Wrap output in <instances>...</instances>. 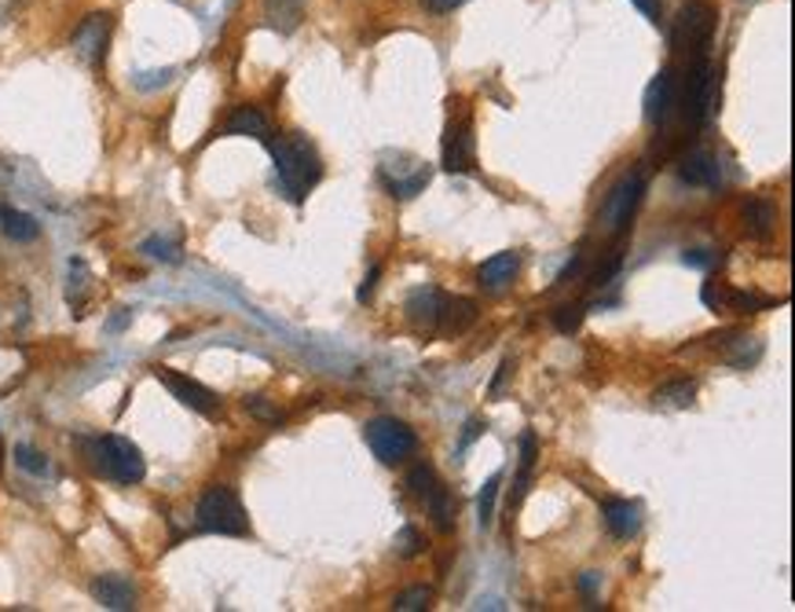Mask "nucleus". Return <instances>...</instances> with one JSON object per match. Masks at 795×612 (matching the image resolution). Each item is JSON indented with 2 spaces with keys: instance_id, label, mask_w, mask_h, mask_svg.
<instances>
[{
  "instance_id": "21",
  "label": "nucleus",
  "mask_w": 795,
  "mask_h": 612,
  "mask_svg": "<svg viewBox=\"0 0 795 612\" xmlns=\"http://www.w3.org/2000/svg\"><path fill=\"white\" fill-rule=\"evenodd\" d=\"M305 19V0H265V23L279 34H294Z\"/></svg>"
},
{
  "instance_id": "35",
  "label": "nucleus",
  "mask_w": 795,
  "mask_h": 612,
  "mask_svg": "<svg viewBox=\"0 0 795 612\" xmlns=\"http://www.w3.org/2000/svg\"><path fill=\"white\" fill-rule=\"evenodd\" d=\"M682 265H689V268H711L714 265V254H708V249H686V254H682Z\"/></svg>"
},
{
  "instance_id": "20",
  "label": "nucleus",
  "mask_w": 795,
  "mask_h": 612,
  "mask_svg": "<svg viewBox=\"0 0 795 612\" xmlns=\"http://www.w3.org/2000/svg\"><path fill=\"white\" fill-rule=\"evenodd\" d=\"M741 217H744V232H748L751 238H759V243H767V238L773 235V224H778V213H773V206L767 203V198H748L741 209Z\"/></svg>"
},
{
  "instance_id": "14",
  "label": "nucleus",
  "mask_w": 795,
  "mask_h": 612,
  "mask_svg": "<svg viewBox=\"0 0 795 612\" xmlns=\"http://www.w3.org/2000/svg\"><path fill=\"white\" fill-rule=\"evenodd\" d=\"M93 598L110 612H129L136 609V587L129 576H118V572H107V576L93 579Z\"/></svg>"
},
{
  "instance_id": "15",
  "label": "nucleus",
  "mask_w": 795,
  "mask_h": 612,
  "mask_svg": "<svg viewBox=\"0 0 795 612\" xmlns=\"http://www.w3.org/2000/svg\"><path fill=\"white\" fill-rule=\"evenodd\" d=\"M517 272H521V254L517 249H502V254L488 257L485 265L477 268V283L496 294V290H506L513 279H517Z\"/></svg>"
},
{
  "instance_id": "1",
  "label": "nucleus",
  "mask_w": 795,
  "mask_h": 612,
  "mask_svg": "<svg viewBox=\"0 0 795 612\" xmlns=\"http://www.w3.org/2000/svg\"><path fill=\"white\" fill-rule=\"evenodd\" d=\"M271 162H276V184L290 198V203H305V195L323 180V162H319V150L311 147V139L305 133H286V136H271L268 139Z\"/></svg>"
},
{
  "instance_id": "2",
  "label": "nucleus",
  "mask_w": 795,
  "mask_h": 612,
  "mask_svg": "<svg viewBox=\"0 0 795 612\" xmlns=\"http://www.w3.org/2000/svg\"><path fill=\"white\" fill-rule=\"evenodd\" d=\"M82 444H85L88 466H93L99 477L114 480V485H139V480H144L147 463L133 440H125L118 433H103V437L82 440Z\"/></svg>"
},
{
  "instance_id": "10",
  "label": "nucleus",
  "mask_w": 795,
  "mask_h": 612,
  "mask_svg": "<svg viewBox=\"0 0 795 612\" xmlns=\"http://www.w3.org/2000/svg\"><path fill=\"white\" fill-rule=\"evenodd\" d=\"M158 381H162V385L180 400V404L191 407V411H198V415H217V411H220V396L213 393V389H206L203 381H195L187 375H176V370H169V367H158Z\"/></svg>"
},
{
  "instance_id": "9",
  "label": "nucleus",
  "mask_w": 795,
  "mask_h": 612,
  "mask_svg": "<svg viewBox=\"0 0 795 612\" xmlns=\"http://www.w3.org/2000/svg\"><path fill=\"white\" fill-rule=\"evenodd\" d=\"M711 29H714V19L704 4H689L682 8L678 23H674V34H671V45L678 48V52H697L704 56V45L711 41Z\"/></svg>"
},
{
  "instance_id": "3",
  "label": "nucleus",
  "mask_w": 795,
  "mask_h": 612,
  "mask_svg": "<svg viewBox=\"0 0 795 612\" xmlns=\"http://www.w3.org/2000/svg\"><path fill=\"white\" fill-rule=\"evenodd\" d=\"M195 517H198V528L213 531V536H246L249 531V517H246L243 499H238V491L228 488V485L206 488L203 499H198V506H195Z\"/></svg>"
},
{
  "instance_id": "24",
  "label": "nucleus",
  "mask_w": 795,
  "mask_h": 612,
  "mask_svg": "<svg viewBox=\"0 0 795 612\" xmlns=\"http://www.w3.org/2000/svg\"><path fill=\"white\" fill-rule=\"evenodd\" d=\"M0 232L12 238V243H34V238L41 235V224H37L29 213H23V209L0 206Z\"/></svg>"
},
{
  "instance_id": "11",
  "label": "nucleus",
  "mask_w": 795,
  "mask_h": 612,
  "mask_svg": "<svg viewBox=\"0 0 795 612\" xmlns=\"http://www.w3.org/2000/svg\"><path fill=\"white\" fill-rule=\"evenodd\" d=\"M110 29H114V19H110L107 12L88 15L85 23L74 29V52L82 63H88V66L103 63L107 45H110Z\"/></svg>"
},
{
  "instance_id": "30",
  "label": "nucleus",
  "mask_w": 795,
  "mask_h": 612,
  "mask_svg": "<svg viewBox=\"0 0 795 612\" xmlns=\"http://www.w3.org/2000/svg\"><path fill=\"white\" fill-rule=\"evenodd\" d=\"M429 601H432L429 587H411V590H404V595H396L392 609H396V612H418V609H429Z\"/></svg>"
},
{
  "instance_id": "16",
  "label": "nucleus",
  "mask_w": 795,
  "mask_h": 612,
  "mask_svg": "<svg viewBox=\"0 0 795 612\" xmlns=\"http://www.w3.org/2000/svg\"><path fill=\"white\" fill-rule=\"evenodd\" d=\"M678 176L686 180V184L693 187H719V180H722V169H719V158L711 155V150H689L686 158H682V166H678Z\"/></svg>"
},
{
  "instance_id": "33",
  "label": "nucleus",
  "mask_w": 795,
  "mask_h": 612,
  "mask_svg": "<svg viewBox=\"0 0 795 612\" xmlns=\"http://www.w3.org/2000/svg\"><path fill=\"white\" fill-rule=\"evenodd\" d=\"M396 554L400 558H418L421 554V536L411 525L396 531Z\"/></svg>"
},
{
  "instance_id": "25",
  "label": "nucleus",
  "mask_w": 795,
  "mask_h": 612,
  "mask_svg": "<svg viewBox=\"0 0 795 612\" xmlns=\"http://www.w3.org/2000/svg\"><path fill=\"white\" fill-rule=\"evenodd\" d=\"M693 396H697V385H693L689 378H678V381L660 385L657 393H652V404L671 407V411H686V407H693Z\"/></svg>"
},
{
  "instance_id": "26",
  "label": "nucleus",
  "mask_w": 795,
  "mask_h": 612,
  "mask_svg": "<svg viewBox=\"0 0 795 612\" xmlns=\"http://www.w3.org/2000/svg\"><path fill=\"white\" fill-rule=\"evenodd\" d=\"M85 290H93V279H88L85 260H70V286H66V301L74 308V316H85Z\"/></svg>"
},
{
  "instance_id": "13",
  "label": "nucleus",
  "mask_w": 795,
  "mask_h": 612,
  "mask_svg": "<svg viewBox=\"0 0 795 612\" xmlns=\"http://www.w3.org/2000/svg\"><path fill=\"white\" fill-rule=\"evenodd\" d=\"M440 313H444V294H440L437 286H418L411 290L407 305H404V316L411 327L418 330H437L440 323Z\"/></svg>"
},
{
  "instance_id": "43",
  "label": "nucleus",
  "mask_w": 795,
  "mask_h": 612,
  "mask_svg": "<svg viewBox=\"0 0 795 612\" xmlns=\"http://www.w3.org/2000/svg\"><path fill=\"white\" fill-rule=\"evenodd\" d=\"M510 370H513V359H502V364H499V375H496V381H491V396H499V393H502V381L510 378Z\"/></svg>"
},
{
  "instance_id": "5",
  "label": "nucleus",
  "mask_w": 795,
  "mask_h": 612,
  "mask_svg": "<svg viewBox=\"0 0 795 612\" xmlns=\"http://www.w3.org/2000/svg\"><path fill=\"white\" fill-rule=\"evenodd\" d=\"M378 176H381V184H386V191L392 198H415L418 191L429 187L432 169L421 162V158L396 150V155H381Z\"/></svg>"
},
{
  "instance_id": "28",
  "label": "nucleus",
  "mask_w": 795,
  "mask_h": 612,
  "mask_svg": "<svg viewBox=\"0 0 795 612\" xmlns=\"http://www.w3.org/2000/svg\"><path fill=\"white\" fill-rule=\"evenodd\" d=\"M139 254H147L150 260H162V265H176L180 260V243L173 238H162V235H150L144 246H139Z\"/></svg>"
},
{
  "instance_id": "22",
  "label": "nucleus",
  "mask_w": 795,
  "mask_h": 612,
  "mask_svg": "<svg viewBox=\"0 0 795 612\" xmlns=\"http://www.w3.org/2000/svg\"><path fill=\"white\" fill-rule=\"evenodd\" d=\"M224 133L228 136H254V139H271V125H268V118L260 114L257 107H238L235 114L228 118V125H224Z\"/></svg>"
},
{
  "instance_id": "42",
  "label": "nucleus",
  "mask_w": 795,
  "mask_h": 612,
  "mask_svg": "<svg viewBox=\"0 0 795 612\" xmlns=\"http://www.w3.org/2000/svg\"><path fill=\"white\" fill-rule=\"evenodd\" d=\"M466 0H426V8L429 12H437V15H444V12H455V8H462Z\"/></svg>"
},
{
  "instance_id": "23",
  "label": "nucleus",
  "mask_w": 795,
  "mask_h": 612,
  "mask_svg": "<svg viewBox=\"0 0 795 612\" xmlns=\"http://www.w3.org/2000/svg\"><path fill=\"white\" fill-rule=\"evenodd\" d=\"M536 458H539V440H536V433H531V429H525V433H521V474H517V480H513L510 510L517 506L521 499H525V491L531 485V469H536Z\"/></svg>"
},
{
  "instance_id": "41",
  "label": "nucleus",
  "mask_w": 795,
  "mask_h": 612,
  "mask_svg": "<svg viewBox=\"0 0 795 612\" xmlns=\"http://www.w3.org/2000/svg\"><path fill=\"white\" fill-rule=\"evenodd\" d=\"M631 4L646 19H652V23H660V0H631Z\"/></svg>"
},
{
  "instance_id": "44",
  "label": "nucleus",
  "mask_w": 795,
  "mask_h": 612,
  "mask_svg": "<svg viewBox=\"0 0 795 612\" xmlns=\"http://www.w3.org/2000/svg\"><path fill=\"white\" fill-rule=\"evenodd\" d=\"M579 260H583L579 254H572V257H568V265H565V268H561V272H558V279H553V283H558V286H561V283H568V276H576V268H579Z\"/></svg>"
},
{
  "instance_id": "32",
  "label": "nucleus",
  "mask_w": 795,
  "mask_h": 612,
  "mask_svg": "<svg viewBox=\"0 0 795 612\" xmlns=\"http://www.w3.org/2000/svg\"><path fill=\"white\" fill-rule=\"evenodd\" d=\"M583 313H587L583 305H561L558 313H553V327H558L561 334H572V330H579Z\"/></svg>"
},
{
  "instance_id": "38",
  "label": "nucleus",
  "mask_w": 795,
  "mask_h": 612,
  "mask_svg": "<svg viewBox=\"0 0 795 612\" xmlns=\"http://www.w3.org/2000/svg\"><path fill=\"white\" fill-rule=\"evenodd\" d=\"M378 276H381V268L375 265V268H370V272H367V279H364V283H359V290H356V301H359V305H367V301H370V294H375V283H378Z\"/></svg>"
},
{
  "instance_id": "29",
  "label": "nucleus",
  "mask_w": 795,
  "mask_h": 612,
  "mask_svg": "<svg viewBox=\"0 0 795 612\" xmlns=\"http://www.w3.org/2000/svg\"><path fill=\"white\" fill-rule=\"evenodd\" d=\"M15 466L19 469H26V474H34V477H45L48 469V455H41L37 448H29V444H15Z\"/></svg>"
},
{
  "instance_id": "19",
  "label": "nucleus",
  "mask_w": 795,
  "mask_h": 612,
  "mask_svg": "<svg viewBox=\"0 0 795 612\" xmlns=\"http://www.w3.org/2000/svg\"><path fill=\"white\" fill-rule=\"evenodd\" d=\"M477 323V301L469 297H444V313H440V330L444 334H466Z\"/></svg>"
},
{
  "instance_id": "27",
  "label": "nucleus",
  "mask_w": 795,
  "mask_h": 612,
  "mask_svg": "<svg viewBox=\"0 0 795 612\" xmlns=\"http://www.w3.org/2000/svg\"><path fill=\"white\" fill-rule=\"evenodd\" d=\"M499 485H502V474H491V477H488V485L480 488V495H477V525H480V531L491 528V521H496Z\"/></svg>"
},
{
  "instance_id": "39",
  "label": "nucleus",
  "mask_w": 795,
  "mask_h": 612,
  "mask_svg": "<svg viewBox=\"0 0 795 612\" xmlns=\"http://www.w3.org/2000/svg\"><path fill=\"white\" fill-rule=\"evenodd\" d=\"M129 323H133V308H118V313L107 319V334H118V330H125Z\"/></svg>"
},
{
  "instance_id": "18",
  "label": "nucleus",
  "mask_w": 795,
  "mask_h": 612,
  "mask_svg": "<svg viewBox=\"0 0 795 612\" xmlns=\"http://www.w3.org/2000/svg\"><path fill=\"white\" fill-rule=\"evenodd\" d=\"M421 503H426L429 510V517H432V525H437L440 531H451L455 528V514H458V503L451 499V491L444 488V480H432V485L421 491Z\"/></svg>"
},
{
  "instance_id": "34",
  "label": "nucleus",
  "mask_w": 795,
  "mask_h": 612,
  "mask_svg": "<svg viewBox=\"0 0 795 612\" xmlns=\"http://www.w3.org/2000/svg\"><path fill=\"white\" fill-rule=\"evenodd\" d=\"M246 411L257 418H265V423H283V415H279L271 404H265V396H246Z\"/></svg>"
},
{
  "instance_id": "7",
  "label": "nucleus",
  "mask_w": 795,
  "mask_h": 612,
  "mask_svg": "<svg viewBox=\"0 0 795 612\" xmlns=\"http://www.w3.org/2000/svg\"><path fill=\"white\" fill-rule=\"evenodd\" d=\"M641 191H646V180H641V173H627V176H620L616 184H612V191L606 195V203H601V224H606L612 235L627 232L634 209H638V203H641Z\"/></svg>"
},
{
  "instance_id": "40",
  "label": "nucleus",
  "mask_w": 795,
  "mask_h": 612,
  "mask_svg": "<svg viewBox=\"0 0 795 612\" xmlns=\"http://www.w3.org/2000/svg\"><path fill=\"white\" fill-rule=\"evenodd\" d=\"M480 433H485V426H480L477 418H469V423H466V433H462V444H458V455H466L469 444H473V440H477Z\"/></svg>"
},
{
  "instance_id": "31",
  "label": "nucleus",
  "mask_w": 795,
  "mask_h": 612,
  "mask_svg": "<svg viewBox=\"0 0 795 612\" xmlns=\"http://www.w3.org/2000/svg\"><path fill=\"white\" fill-rule=\"evenodd\" d=\"M176 77V70H147V74H136L133 77V85L139 88V93H155V88H166L169 82Z\"/></svg>"
},
{
  "instance_id": "4",
  "label": "nucleus",
  "mask_w": 795,
  "mask_h": 612,
  "mask_svg": "<svg viewBox=\"0 0 795 612\" xmlns=\"http://www.w3.org/2000/svg\"><path fill=\"white\" fill-rule=\"evenodd\" d=\"M364 440H367V448L375 451V458L381 466H400L418 451V433L392 415L370 418L364 426Z\"/></svg>"
},
{
  "instance_id": "12",
  "label": "nucleus",
  "mask_w": 795,
  "mask_h": 612,
  "mask_svg": "<svg viewBox=\"0 0 795 612\" xmlns=\"http://www.w3.org/2000/svg\"><path fill=\"white\" fill-rule=\"evenodd\" d=\"M674 103H678V77H674V70L668 66V70H660L646 88V118L652 125H663L671 118Z\"/></svg>"
},
{
  "instance_id": "36",
  "label": "nucleus",
  "mask_w": 795,
  "mask_h": 612,
  "mask_svg": "<svg viewBox=\"0 0 795 612\" xmlns=\"http://www.w3.org/2000/svg\"><path fill=\"white\" fill-rule=\"evenodd\" d=\"M620 265H623V260H620V254H612V257H609V265H606V268H598V272H594V279H590V283H594V286H606L609 279L620 272Z\"/></svg>"
},
{
  "instance_id": "6",
  "label": "nucleus",
  "mask_w": 795,
  "mask_h": 612,
  "mask_svg": "<svg viewBox=\"0 0 795 612\" xmlns=\"http://www.w3.org/2000/svg\"><path fill=\"white\" fill-rule=\"evenodd\" d=\"M711 103H714V70L708 63V56H697V63L686 74V85H682V118L689 125H704L711 118Z\"/></svg>"
},
{
  "instance_id": "37",
  "label": "nucleus",
  "mask_w": 795,
  "mask_h": 612,
  "mask_svg": "<svg viewBox=\"0 0 795 612\" xmlns=\"http://www.w3.org/2000/svg\"><path fill=\"white\" fill-rule=\"evenodd\" d=\"M598 584H601V576H598V572H583V576L576 579L579 595L587 598V601H594V595H598Z\"/></svg>"
},
{
  "instance_id": "17",
  "label": "nucleus",
  "mask_w": 795,
  "mask_h": 612,
  "mask_svg": "<svg viewBox=\"0 0 795 612\" xmlns=\"http://www.w3.org/2000/svg\"><path fill=\"white\" fill-rule=\"evenodd\" d=\"M601 517H606V528L616 539L638 536V528H641V506L631 503V499H612V503H606V510H601Z\"/></svg>"
},
{
  "instance_id": "8",
  "label": "nucleus",
  "mask_w": 795,
  "mask_h": 612,
  "mask_svg": "<svg viewBox=\"0 0 795 612\" xmlns=\"http://www.w3.org/2000/svg\"><path fill=\"white\" fill-rule=\"evenodd\" d=\"M477 166V139H473V118L458 110L444 133V169L448 173H469Z\"/></svg>"
}]
</instances>
